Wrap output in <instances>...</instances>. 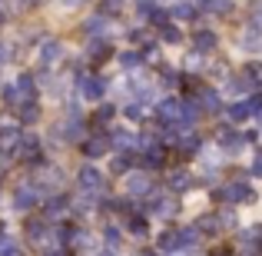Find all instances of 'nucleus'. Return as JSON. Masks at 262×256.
<instances>
[{
	"label": "nucleus",
	"mask_w": 262,
	"mask_h": 256,
	"mask_svg": "<svg viewBox=\"0 0 262 256\" xmlns=\"http://www.w3.org/2000/svg\"><path fill=\"white\" fill-rule=\"evenodd\" d=\"M80 93H83L86 100H100V96L106 93V80L96 77V73H83V77H80Z\"/></svg>",
	"instance_id": "1"
},
{
	"label": "nucleus",
	"mask_w": 262,
	"mask_h": 256,
	"mask_svg": "<svg viewBox=\"0 0 262 256\" xmlns=\"http://www.w3.org/2000/svg\"><path fill=\"white\" fill-rule=\"evenodd\" d=\"M156 113H160L163 123H176V127H183V103H179V100H163Z\"/></svg>",
	"instance_id": "2"
},
{
	"label": "nucleus",
	"mask_w": 262,
	"mask_h": 256,
	"mask_svg": "<svg viewBox=\"0 0 262 256\" xmlns=\"http://www.w3.org/2000/svg\"><path fill=\"white\" fill-rule=\"evenodd\" d=\"M176 210H179V203H176L173 196H156L153 203H149V213H153V216H160V220L176 216Z\"/></svg>",
	"instance_id": "3"
},
{
	"label": "nucleus",
	"mask_w": 262,
	"mask_h": 256,
	"mask_svg": "<svg viewBox=\"0 0 262 256\" xmlns=\"http://www.w3.org/2000/svg\"><path fill=\"white\" fill-rule=\"evenodd\" d=\"M100 186H103V173L96 167H83V170H80V190L100 193Z\"/></svg>",
	"instance_id": "4"
},
{
	"label": "nucleus",
	"mask_w": 262,
	"mask_h": 256,
	"mask_svg": "<svg viewBox=\"0 0 262 256\" xmlns=\"http://www.w3.org/2000/svg\"><path fill=\"white\" fill-rule=\"evenodd\" d=\"M239 47H243V50H249V53L262 50V27H256V24L246 27V30H243V40H239Z\"/></svg>",
	"instance_id": "5"
},
{
	"label": "nucleus",
	"mask_w": 262,
	"mask_h": 256,
	"mask_svg": "<svg viewBox=\"0 0 262 256\" xmlns=\"http://www.w3.org/2000/svg\"><path fill=\"white\" fill-rule=\"evenodd\" d=\"M216 140H219V147L223 150H229V153H236V150H243V133H232L229 127H223L216 133Z\"/></svg>",
	"instance_id": "6"
},
{
	"label": "nucleus",
	"mask_w": 262,
	"mask_h": 256,
	"mask_svg": "<svg viewBox=\"0 0 262 256\" xmlns=\"http://www.w3.org/2000/svg\"><path fill=\"white\" fill-rule=\"evenodd\" d=\"M60 53H63V47H60V40H47L43 47H40V67H50L60 60Z\"/></svg>",
	"instance_id": "7"
},
{
	"label": "nucleus",
	"mask_w": 262,
	"mask_h": 256,
	"mask_svg": "<svg viewBox=\"0 0 262 256\" xmlns=\"http://www.w3.org/2000/svg\"><path fill=\"white\" fill-rule=\"evenodd\" d=\"M33 203H37V190H33V186H20V190L13 193V206H17L20 213H24V210H30Z\"/></svg>",
	"instance_id": "8"
},
{
	"label": "nucleus",
	"mask_w": 262,
	"mask_h": 256,
	"mask_svg": "<svg viewBox=\"0 0 262 256\" xmlns=\"http://www.w3.org/2000/svg\"><path fill=\"white\" fill-rule=\"evenodd\" d=\"M179 246H183V233H179V230H166V233L160 237V253L169 256V253H176Z\"/></svg>",
	"instance_id": "9"
},
{
	"label": "nucleus",
	"mask_w": 262,
	"mask_h": 256,
	"mask_svg": "<svg viewBox=\"0 0 262 256\" xmlns=\"http://www.w3.org/2000/svg\"><path fill=\"white\" fill-rule=\"evenodd\" d=\"M192 47H196L199 53L216 50V33H212V30H196V37H192Z\"/></svg>",
	"instance_id": "10"
},
{
	"label": "nucleus",
	"mask_w": 262,
	"mask_h": 256,
	"mask_svg": "<svg viewBox=\"0 0 262 256\" xmlns=\"http://www.w3.org/2000/svg\"><path fill=\"white\" fill-rule=\"evenodd\" d=\"M17 93H20V103H33V96H37V87H33V77H17Z\"/></svg>",
	"instance_id": "11"
},
{
	"label": "nucleus",
	"mask_w": 262,
	"mask_h": 256,
	"mask_svg": "<svg viewBox=\"0 0 262 256\" xmlns=\"http://www.w3.org/2000/svg\"><path fill=\"white\" fill-rule=\"evenodd\" d=\"M199 7H203V10H209V13H216V17H229V13H232V4H229V0H199Z\"/></svg>",
	"instance_id": "12"
},
{
	"label": "nucleus",
	"mask_w": 262,
	"mask_h": 256,
	"mask_svg": "<svg viewBox=\"0 0 262 256\" xmlns=\"http://www.w3.org/2000/svg\"><path fill=\"white\" fill-rule=\"evenodd\" d=\"M106 147H110L106 136H90V140L83 143V153L90 156V160H93V156H103V153H106Z\"/></svg>",
	"instance_id": "13"
},
{
	"label": "nucleus",
	"mask_w": 262,
	"mask_h": 256,
	"mask_svg": "<svg viewBox=\"0 0 262 256\" xmlns=\"http://www.w3.org/2000/svg\"><path fill=\"white\" fill-rule=\"evenodd\" d=\"M86 53H90V60H106L113 50H110V44H106V40H90Z\"/></svg>",
	"instance_id": "14"
},
{
	"label": "nucleus",
	"mask_w": 262,
	"mask_h": 256,
	"mask_svg": "<svg viewBox=\"0 0 262 256\" xmlns=\"http://www.w3.org/2000/svg\"><path fill=\"white\" fill-rule=\"evenodd\" d=\"M169 186H173V190H176V193H183V190H189V186H192V180H189V173H186V170H173V173H169Z\"/></svg>",
	"instance_id": "15"
},
{
	"label": "nucleus",
	"mask_w": 262,
	"mask_h": 256,
	"mask_svg": "<svg viewBox=\"0 0 262 256\" xmlns=\"http://www.w3.org/2000/svg\"><path fill=\"white\" fill-rule=\"evenodd\" d=\"M37 153H40L37 136H24V140H20V156H24V160H37Z\"/></svg>",
	"instance_id": "16"
},
{
	"label": "nucleus",
	"mask_w": 262,
	"mask_h": 256,
	"mask_svg": "<svg viewBox=\"0 0 262 256\" xmlns=\"http://www.w3.org/2000/svg\"><path fill=\"white\" fill-rule=\"evenodd\" d=\"M126 190L133 193V196H143V193H149V180L136 173V176H129V180H126Z\"/></svg>",
	"instance_id": "17"
},
{
	"label": "nucleus",
	"mask_w": 262,
	"mask_h": 256,
	"mask_svg": "<svg viewBox=\"0 0 262 256\" xmlns=\"http://www.w3.org/2000/svg\"><path fill=\"white\" fill-rule=\"evenodd\" d=\"M20 147V133L17 130H0V150H13Z\"/></svg>",
	"instance_id": "18"
},
{
	"label": "nucleus",
	"mask_w": 262,
	"mask_h": 256,
	"mask_svg": "<svg viewBox=\"0 0 262 256\" xmlns=\"http://www.w3.org/2000/svg\"><path fill=\"white\" fill-rule=\"evenodd\" d=\"M160 163H163V150H160V147H146L143 167H149V170H153V167H160Z\"/></svg>",
	"instance_id": "19"
},
{
	"label": "nucleus",
	"mask_w": 262,
	"mask_h": 256,
	"mask_svg": "<svg viewBox=\"0 0 262 256\" xmlns=\"http://www.w3.org/2000/svg\"><path fill=\"white\" fill-rule=\"evenodd\" d=\"M160 37L166 40V44H183V33H179V27H173V24L160 27Z\"/></svg>",
	"instance_id": "20"
},
{
	"label": "nucleus",
	"mask_w": 262,
	"mask_h": 256,
	"mask_svg": "<svg viewBox=\"0 0 262 256\" xmlns=\"http://www.w3.org/2000/svg\"><path fill=\"white\" fill-rule=\"evenodd\" d=\"M249 113H252V103H236V107H229V116H232L236 123H243Z\"/></svg>",
	"instance_id": "21"
},
{
	"label": "nucleus",
	"mask_w": 262,
	"mask_h": 256,
	"mask_svg": "<svg viewBox=\"0 0 262 256\" xmlns=\"http://www.w3.org/2000/svg\"><path fill=\"white\" fill-rule=\"evenodd\" d=\"M27 237H30V240H37V243H40V240L47 237V223H40V220L27 223Z\"/></svg>",
	"instance_id": "22"
},
{
	"label": "nucleus",
	"mask_w": 262,
	"mask_h": 256,
	"mask_svg": "<svg viewBox=\"0 0 262 256\" xmlns=\"http://www.w3.org/2000/svg\"><path fill=\"white\" fill-rule=\"evenodd\" d=\"M113 143H116L120 150H133V147H136V136H129L126 130H120V133L113 136Z\"/></svg>",
	"instance_id": "23"
},
{
	"label": "nucleus",
	"mask_w": 262,
	"mask_h": 256,
	"mask_svg": "<svg viewBox=\"0 0 262 256\" xmlns=\"http://www.w3.org/2000/svg\"><path fill=\"white\" fill-rule=\"evenodd\" d=\"M173 17H179V20H192V17H196V7H192V4H176V7H173Z\"/></svg>",
	"instance_id": "24"
},
{
	"label": "nucleus",
	"mask_w": 262,
	"mask_h": 256,
	"mask_svg": "<svg viewBox=\"0 0 262 256\" xmlns=\"http://www.w3.org/2000/svg\"><path fill=\"white\" fill-rule=\"evenodd\" d=\"M37 116H40L37 103H24V110H20V120H24V123H37Z\"/></svg>",
	"instance_id": "25"
},
{
	"label": "nucleus",
	"mask_w": 262,
	"mask_h": 256,
	"mask_svg": "<svg viewBox=\"0 0 262 256\" xmlns=\"http://www.w3.org/2000/svg\"><path fill=\"white\" fill-rule=\"evenodd\" d=\"M120 64H123V70H136L140 67V53H120Z\"/></svg>",
	"instance_id": "26"
},
{
	"label": "nucleus",
	"mask_w": 262,
	"mask_h": 256,
	"mask_svg": "<svg viewBox=\"0 0 262 256\" xmlns=\"http://www.w3.org/2000/svg\"><path fill=\"white\" fill-rule=\"evenodd\" d=\"M203 107H206V110H219V96H216V90H203Z\"/></svg>",
	"instance_id": "27"
},
{
	"label": "nucleus",
	"mask_w": 262,
	"mask_h": 256,
	"mask_svg": "<svg viewBox=\"0 0 262 256\" xmlns=\"http://www.w3.org/2000/svg\"><path fill=\"white\" fill-rule=\"evenodd\" d=\"M196 147H199L196 136H183V140H179V150H183V153H196Z\"/></svg>",
	"instance_id": "28"
},
{
	"label": "nucleus",
	"mask_w": 262,
	"mask_h": 256,
	"mask_svg": "<svg viewBox=\"0 0 262 256\" xmlns=\"http://www.w3.org/2000/svg\"><path fill=\"white\" fill-rule=\"evenodd\" d=\"M129 230L136 233V237H146V220L143 216H136V220H129Z\"/></svg>",
	"instance_id": "29"
},
{
	"label": "nucleus",
	"mask_w": 262,
	"mask_h": 256,
	"mask_svg": "<svg viewBox=\"0 0 262 256\" xmlns=\"http://www.w3.org/2000/svg\"><path fill=\"white\" fill-rule=\"evenodd\" d=\"M246 77H249L252 84H262V64H249V70H246Z\"/></svg>",
	"instance_id": "30"
},
{
	"label": "nucleus",
	"mask_w": 262,
	"mask_h": 256,
	"mask_svg": "<svg viewBox=\"0 0 262 256\" xmlns=\"http://www.w3.org/2000/svg\"><path fill=\"white\" fill-rule=\"evenodd\" d=\"M199 226H203V233H216L219 230V220L216 216H206V220H199Z\"/></svg>",
	"instance_id": "31"
},
{
	"label": "nucleus",
	"mask_w": 262,
	"mask_h": 256,
	"mask_svg": "<svg viewBox=\"0 0 262 256\" xmlns=\"http://www.w3.org/2000/svg\"><path fill=\"white\" fill-rule=\"evenodd\" d=\"M0 256H20L17 243H0Z\"/></svg>",
	"instance_id": "32"
},
{
	"label": "nucleus",
	"mask_w": 262,
	"mask_h": 256,
	"mask_svg": "<svg viewBox=\"0 0 262 256\" xmlns=\"http://www.w3.org/2000/svg\"><path fill=\"white\" fill-rule=\"evenodd\" d=\"M67 206V200L63 196H57V200H50V203H47V213H60Z\"/></svg>",
	"instance_id": "33"
},
{
	"label": "nucleus",
	"mask_w": 262,
	"mask_h": 256,
	"mask_svg": "<svg viewBox=\"0 0 262 256\" xmlns=\"http://www.w3.org/2000/svg\"><path fill=\"white\" fill-rule=\"evenodd\" d=\"M216 220H219V223H226V226H236V216H232V210H223Z\"/></svg>",
	"instance_id": "34"
},
{
	"label": "nucleus",
	"mask_w": 262,
	"mask_h": 256,
	"mask_svg": "<svg viewBox=\"0 0 262 256\" xmlns=\"http://www.w3.org/2000/svg\"><path fill=\"white\" fill-rule=\"evenodd\" d=\"M110 116H113V107L106 103V107H100V113H96V123H106Z\"/></svg>",
	"instance_id": "35"
},
{
	"label": "nucleus",
	"mask_w": 262,
	"mask_h": 256,
	"mask_svg": "<svg viewBox=\"0 0 262 256\" xmlns=\"http://www.w3.org/2000/svg\"><path fill=\"white\" fill-rule=\"evenodd\" d=\"M120 7H123V0H103V10L106 13H116Z\"/></svg>",
	"instance_id": "36"
},
{
	"label": "nucleus",
	"mask_w": 262,
	"mask_h": 256,
	"mask_svg": "<svg viewBox=\"0 0 262 256\" xmlns=\"http://www.w3.org/2000/svg\"><path fill=\"white\" fill-rule=\"evenodd\" d=\"M126 116H129V120H140V107H136V103H129V107H126Z\"/></svg>",
	"instance_id": "37"
},
{
	"label": "nucleus",
	"mask_w": 262,
	"mask_h": 256,
	"mask_svg": "<svg viewBox=\"0 0 262 256\" xmlns=\"http://www.w3.org/2000/svg\"><path fill=\"white\" fill-rule=\"evenodd\" d=\"M113 170H116V173L126 170V156H116V160H113Z\"/></svg>",
	"instance_id": "38"
},
{
	"label": "nucleus",
	"mask_w": 262,
	"mask_h": 256,
	"mask_svg": "<svg viewBox=\"0 0 262 256\" xmlns=\"http://www.w3.org/2000/svg\"><path fill=\"white\" fill-rule=\"evenodd\" d=\"M252 173H256V176H262V153L252 160Z\"/></svg>",
	"instance_id": "39"
},
{
	"label": "nucleus",
	"mask_w": 262,
	"mask_h": 256,
	"mask_svg": "<svg viewBox=\"0 0 262 256\" xmlns=\"http://www.w3.org/2000/svg\"><path fill=\"white\" fill-rule=\"evenodd\" d=\"M106 240H110V243L116 246V243H120V233H116V230H106Z\"/></svg>",
	"instance_id": "40"
},
{
	"label": "nucleus",
	"mask_w": 262,
	"mask_h": 256,
	"mask_svg": "<svg viewBox=\"0 0 262 256\" xmlns=\"http://www.w3.org/2000/svg\"><path fill=\"white\" fill-rule=\"evenodd\" d=\"M7 57H10V50H7V44H0V64H4Z\"/></svg>",
	"instance_id": "41"
},
{
	"label": "nucleus",
	"mask_w": 262,
	"mask_h": 256,
	"mask_svg": "<svg viewBox=\"0 0 262 256\" xmlns=\"http://www.w3.org/2000/svg\"><path fill=\"white\" fill-rule=\"evenodd\" d=\"M169 256H196L192 250H176V253H169Z\"/></svg>",
	"instance_id": "42"
},
{
	"label": "nucleus",
	"mask_w": 262,
	"mask_h": 256,
	"mask_svg": "<svg viewBox=\"0 0 262 256\" xmlns=\"http://www.w3.org/2000/svg\"><path fill=\"white\" fill-rule=\"evenodd\" d=\"M136 256H160V253H149V250H143V253H136Z\"/></svg>",
	"instance_id": "43"
},
{
	"label": "nucleus",
	"mask_w": 262,
	"mask_h": 256,
	"mask_svg": "<svg viewBox=\"0 0 262 256\" xmlns=\"http://www.w3.org/2000/svg\"><path fill=\"white\" fill-rule=\"evenodd\" d=\"M50 256H67V253H50Z\"/></svg>",
	"instance_id": "44"
},
{
	"label": "nucleus",
	"mask_w": 262,
	"mask_h": 256,
	"mask_svg": "<svg viewBox=\"0 0 262 256\" xmlns=\"http://www.w3.org/2000/svg\"><path fill=\"white\" fill-rule=\"evenodd\" d=\"M0 24H4V13H0Z\"/></svg>",
	"instance_id": "45"
},
{
	"label": "nucleus",
	"mask_w": 262,
	"mask_h": 256,
	"mask_svg": "<svg viewBox=\"0 0 262 256\" xmlns=\"http://www.w3.org/2000/svg\"><path fill=\"white\" fill-rule=\"evenodd\" d=\"M103 256H113V253H103Z\"/></svg>",
	"instance_id": "46"
}]
</instances>
